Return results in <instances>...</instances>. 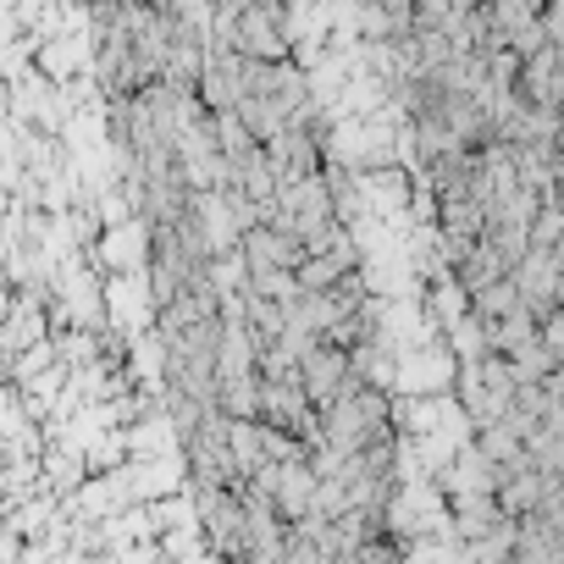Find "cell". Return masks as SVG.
<instances>
[{"label":"cell","instance_id":"4","mask_svg":"<svg viewBox=\"0 0 564 564\" xmlns=\"http://www.w3.org/2000/svg\"><path fill=\"white\" fill-rule=\"evenodd\" d=\"M360 271V243L355 238H344L338 249H322V254H311L305 265H300V282L305 289H338L344 276H355Z\"/></svg>","mask_w":564,"mask_h":564},{"label":"cell","instance_id":"5","mask_svg":"<svg viewBox=\"0 0 564 564\" xmlns=\"http://www.w3.org/2000/svg\"><path fill=\"white\" fill-rule=\"evenodd\" d=\"M525 300H520V289H514V276H498V282H487V289L470 300V311L481 316V322H503V316H514Z\"/></svg>","mask_w":564,"mask_h":564},{"label":"cell","instance_id":"2","mask_svg":"<svg viewBox=\"0 0 564 564\" xmlns=\"http://www.w3.org/2000/svg\"><path fill=\"white\" fill-rule=\"evenodd\" d=\"M243 260H249V276H265V271H300L311 260V249L289 232V227H276V221H260L243 232Z\"/></svg>","mask_w":564,"mask_h":564},{"label":"cell","instance_id":"6","mask_svg":"<svg viewBox=\"0 0 564 564\" xmlns=\"http://www.w3.org/2000/svg\"><path fill=\"white\" fill-rule=\"evenodd\" d=\"M144 232H150V221H144L139 232H133V227H117V232H106V260H111V265H128V260L139 254V238H144Z\"/></svg>","mask_w":564,"mask_h":564},{"label":"cell","instance_id":"1","mask_svg":"<svg viewBox=\"0 0 564 564\" xmlns=\"http://www.w3.org/2000/svg\"><path fill=\"white\" fill-rule=\"evenodd\" d=\"M509 276H514V289H520V300H525V311H531L536 322H547V316L564 305V260H558L553 249H531Z\"/></svg>","mask_w":564,"mask_h":564},{"label":"cell","instance_id":"3","mask_svg":"<svg viewBox=\"0 0 564 564\" xmlns=\"http://www.w3.org/2000/svg\"><path fill=\"white\" fill-rule=\"evenodd\" d=\"M349 382H355V355L338 349V344H316L311 360H305V393H311V404L316 410H333Z\"/></svg>","mask_w":564,"mask_h":564}]
</instances>
